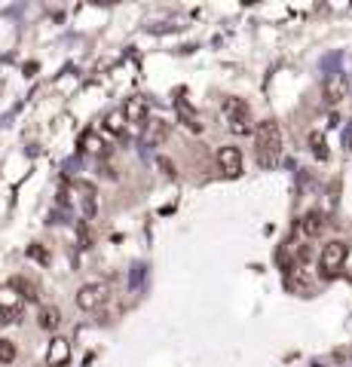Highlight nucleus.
I'll list each match as a JSON object with an SVG mask.
<instances>
[{
    "label": "nucleus",
    "mask_w": 352,
    "mask_h": 367,
    "mask_svg": "<svg viewBox=\"0 0 352 367\" xmlns=\"http://www.w3.org/2000/svg\"><path fill=\"white\" fill-rule=\"evenodd\" d=\"M255 157L264 168H273L282 157V129L276 119H264L255 132Z\"/></svg>",
    "instance_id": "obj_1"
},
{
    "label": "nucleus",
    "mask_w": 352,
    "mask_h": 367,
    "mask_svg": "<svg viewBox=\"0 0 352 367\" xmlns=\"http://www.w3.org/2000/svg\"><path fill=\"white\" fill-rule=\"evenodd\" d=\"M346 254H349V245L343 239H331L328 245H322V254H319V270L322 275H337L346 264Z\"/></svg>",
    "instance_id": "obj_2"
},
{
    "label": "nucleus",
    "mask_w": 352,
    "mask_h": 367,
    "mask_svg": "<svg viewBox=\"0 0 352 367\" xmlns=\"http://www.w3.org/2000/svg\"><path fill=\"white\" fill-rule=\"evenodd\" d=\"M110 297V288L104 285V281H89V285H83L80 291H77V306L83 309V313H95V309H101L104 303Z\"/></svg>",
    "instance_id": "obj_3"
},
{
    "label": "nucleus",
    "mask_w": 352,
    "mask_h": 367,
    "mask_svg": "<svg viewBox=\"0 0 352 367\" xmlns=\"http://www.w3.org/2000/svg\"><path fill=\"white\" fill-rule=\"evenodd\" d=\"M224 117H227L230 129H233L236 135H245V132L251 129V110L242 98H227V101H224Z\"/></svg>",
    "instance_id": "obj_4"
},
{
    "label": "nucleus",
    "mask_w": 352,
    "mask_h": 367,
    "mask_svg": "<svg viewBox=\"0 0 352 367\" xmlns=\"http://www.w3.org/2000/svg\"><path fill=\"white\" fill-rule=\"evenodd\" d=\"M217 166L227 178H239L242 175V150L239 147H221L217 150Z\"/></svg>",
    "instance_id": "obj_5"
},
{
    "label": "nucleus",
    "mask_w": 352,
    "mask_h": 367,
    "mask_svg": "<svg viewBox=\"0 0 352 367\" xmlns=\"http://www.w3.org/2000/svg\"><path fill=\"white\" fill-rule=\"evenodd\" d=\"M70 361V340L65 337H52L46 349V367H65Z\"/></svg>",
    "instance_id": "obj_6"
},
{
    "label": "nucleus",
    "mask_w": 352,
    "mask_h": 367,
    "mask_svg": "<svg viewBox=\"0 0 352 367\" xmlns=\"http://www.w3.org/2000/svg\"><path fill=\"white\" fill-rule=\"evenodd\" d=\"M123 119H126V123H132V126H141V123H147V101H144V98H141V95H132V98H126Z\"/></svg>",
    "instance_id": "obj_7"
},
{
    "label": "nucleus",
    "mask_w": 352,
    "mask_h": 367,
    "mask_svg": "<svg viewBox=\"0 0 352 367\" xmlns=\"http://www.w3.org/2000/svg\"><path fill=\"white\" fill-rule=\"evenodd\" d=\"M166 138H168V123H163V119H147V126H144V144L157 147V144H163Z\"/></svg>",
    "instance_id": "obj_8"
},
{
    "label": "nucleus",
    "mask_w": 352,
    "mask_h": 367,
    "mask_svg": "<svg viewBox=\"0 0 352 367\" xmlns=\"http://www.w3.org/2000/svg\"><path fill=\"white\" fill-rule=\"evenodd\" d=\"M300 230H304V236H319L322 230H325V215L322 211H306L304 217H300Z\"/></svg>",
    "instance_id": "obj_9"
},
{
    "label": "nucleus",
    "mask_w": 352,
    "mask_h": 367,
    "mask_svg": "<svg viewBox=\"0 0 352 367\" xmlns=\"http://www.w3.org/2000/svg\"><path fill=\"white\" fill-rule=\"evenodd\" d=\"M285 285L291 288L294 294H300V297H306V294H313V281L306 279L300 270H288V275H285Z\"/></svg>",
    "instance_id": "obj_10"
},
{
    "label": "nucleus",
    "mask_w": 352,
    "mask_h": 367,
    "mask_svg": "<svg viewBox=\"0 0 352 367\" xmlns=\"http://www.w3.org/2000/svg\"><path fill=\"white\" fill-rule=\"evenodd\" d=\"M325 98L331 104H337V101H343L346 98V77L343 74H334L331 80L325 83Z\"/></svg>",
    "instance_id": "obj_11"
},
{
    "label": "nucleus",
    "mask_w": 352,
    "mask_h": 367,
    "mask_svg": "<svg viewBox=\"0 0 352 367\" xmlns=\"http://www.w3.org/2000/svg\"><path fill=\"white\" fill-rule=\"evenodd\" d=\"M37 324H40L43 330H55V328L61 324V309H59V306H43V309L37 313Z\"/></svg>",
    "instance_id": "obj_12"
},
{
    "label": "nucleus",
    "mask_w": 352,
    "mask_h": 367,
    "mask_svg": "<svg viewBox=\"0 0 352 367\" xmlns=\"http://www.w3.org/2000/svg\"><path fill=\"white\" fill-rule=\"evenodd\" d=\"M12 361H16V346L6 337H0V364H12Z\"/></svg>",
    "instance_id": "obj_13"
},
{
    "label": "nucleus",
    "mask_w": 352,
    "mask_h": 367,
    "mask_svg": "<svg viewBox=\"0 0 352 367\" xmlns=\"http://www.w3.org/2000/svg\"><path fill=\"white\" fill-rule=\"evenodd\" d=\"M309 144H313V153L319 159H328V144H325V138L319 135V132H313V135H309Z\"/></svg>",
    "instance_id": "obj_14"
},
{
    "label": "nucleus",
    "mask_w": 352,
    "mask_h": 367,
    "mask_svg": "<svg viewBox=\"0 0 352 367\" xmlns=\"http://www.w3.org/2000/svg\"><path fill=\"white\" fill-rule=\"evenodd\" d=\"M19 315H22L19 306H0V324H16Z\"/></svg>",
    "instance_id": "obj_15"
},
{
    "label": "nucleus",
    "mask_w": 352,
    "mask_h": 367,
    "mask_svg": "<svg viewBox=\"0 0 352 367\" xmlns=\"http://www.w3.org/2000/svg\"><path fill=\"white\" fill-rule=\"evenodd\" d=\"M123 126H126L123 114H110V117H108V132H114V135H119V132H123Z\"/></svg>",
    "instance_id": "obj_16"
}]
</instances>
